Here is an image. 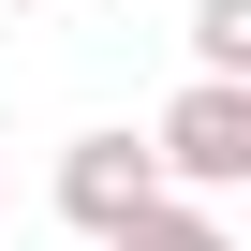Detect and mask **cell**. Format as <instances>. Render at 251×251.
I'll return each mask as SVG.
<instances>
[{
  "label": "cell",
  "instance_id": "1",
  "mask_svg": "<svg viewBox=\"0 0 251 251\" xmlns=\"http://www.w3.org/2000/svg\"><path fill=\"white\" fill-rule=\"evenodd\" d=\"M148 163H163V192H251V74H192L148 118Z\"/></svg>",
  "mask_w": 251,
  "mask_h": 251
},
{
  "label": "cell",
  "instance_id": "2",
  "mask_svg": "<svg viewBox=\"0 0 251 251\" xmlns=\"http://www.w3.org/2000/svg\"><path fill=\"white\" fill-rule=\"evenodd\" d=\"M148 192H163L148 133H74V148H59V222H74V236H118Z\"/></svg>",
  "mask_w": 251,
  "mask_h": 251
},
{
  "label": "cell",
  "instance_id": "3",
  "mask_svg": "<svg viewBox=\"0 0 251 251\" xmlns=\"http://www.w3.org/2000/svg\"><path fill=\"white\" fill-rule=\"evenodd\" d=\"M89 251H236V222H222V192H148L118 236H89Z\"/></svg>",
  "mask_w": 251,
  "mask_h": 251
},
{
  "label": "cell",
  "instance_id": "4",
  "mask_svg": "<svg viewBox=\"0 0 251 251\" xmlns=\"http://www.w3.org/2000/svg\"><path fill=\"white\" fill-rule=\"evenodd\" d=\"M192 74H251V0H192Z\"/></svg>",
  "mask_w": 251,
  "mask_h": 251
}]
</instances>
